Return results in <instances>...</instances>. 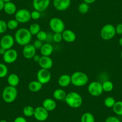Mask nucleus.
Here are the masks:
<instances>
[{
    "label": "nucleus",
    "instance_id": "f257e3e1",
    "mask_svg": "<svg viewBox=\"0 0 122 122\" xmlns=\"http://www.w3.org/2000/svg\"><path fill=\"white\" fill-rule=\"evenodd\" d=\"M15 42L17 44L25 46L30 44L32 38V35L29 32V29L26 28H21L17 30L15 35Z\"/></svg>",
    "mask_w": 122,
    "mask_h": 122
},
{
    "label": "nucleus",
    "instance_id": "f03ea898",
    "mask_svg": "<svg viewBox=\"0 0 122 122\" xmlns=\"http://www.w3.org/2000/svg\"><path fill=\"white\" fill-rule=\"evenodd\" d=\"M65 102L72 108H78L83 104V98L80 93L76 92H71L67 93Z\"/></svg>",
    "mask_w": 122,
    "mask_h": 122
},
{
    "label": "nucleus",
    "instance_id": "7ed1b4c3",
    "mask_svg": "<svg viewBox=\"0 0 122 122\" xmlns=\"http://www.w3.org/2000/svg\"><path fill=\"white\" fill-rule=\"evenodd\" d=\"M18 91L16 87L7 86L5 87L2 92V98L5 102L10 104L13 102L17 99Z\"/></svg>",
    "mask_w": 122,
    "mask_h": 122
},
{
    "label": "nucleus",
    "instance_id": "20e7f679",
    "mask_svg": "<svg viewBox=\"0 0 122 122\" xmlns=\"http://www.w3.org/2000/svg\"><path fill=\"white\" fill-rule=\"evenodd\" d=\"M71 84L76 87H83L89 82V77L81 71H76L71 76Z\"/></svg>",
    "mask_w": 122,
    "mask_h": 122
},
{
    "label": "nucleus",
    "instance_id": "39448f33",
    "mask_svg": "<svg viewBox=\"0 0 122 122\" xmlns=\"http://www.w3.org/2000/svg\"><path fill=\"white\" fill-rule=\"evenodd\" d=\"M116 34V27L111 24L105 25L101 29V37L104 40L108 41L112 39Z\"/></svg>",
    "mask_w": 122,
    "mask_h": 122
},
{
    "label": "nucleus",
    "instance_id": "423d86ee",
    "mask_svg": "<svg viewBox=\"0 0 122 122\" xmlns=\"http://www.w3.org/2000/svg\"><path fill=\"white\" fill-rule=\"evenodd\" d=\"M49 27L54 33H62L65 29V25L64 21L56 17H53L50 20Z\"/></svg>",
    "mask_w": 122,
    "mask_h": 122
},
{
    "label": "nucleus",
    "instance_id": "0eeeda50",
    "mask_svg": "<svg viewBox=\"0 0 122 122\" xmlns=\"http://www.w3.org/2000/svg\"><path fill=\"white\" fill-rule=\"evenodd\" d=\"M87 91L89 94L92 97H99L102 94L103 92H104L102 83L99 81H97L91 82L88 85Z\"/></svg>",
    "mask_w": 122,
    "mask_h": 122
},
{
    "label": "nucleus",
    "instance_id": "6e6552de",
    "mask_svg": "<svg viewBox=\"0 0 122 122\" xmlns=\"http://www.w3.org/2000/svg\"><path fill=\"white\" fill-rule=\"evenodd\" d=\"M15 19L19 23H28L30 19V12L26 9H21L17 10L15 15Z\"/></svg>",
    "mask_w": 122,
    "mask_h": 122
},
{
    "label": "nucleus",
    "instance_id": "1a4fd4ad",
    "mask_svg": "<svg viewBox=\"0 0 122 122\" xmlns=\"http://www.w3.org/2000/svg\"><path fill=\"white\" fill-rule=\"evenodd\" d=\"M37 80L42 84H46L50 81L51 78V74L49 70L42 69L38 70L37 74Z\"/></svg>",
    "mask_w": 122,
    "mask_h": 122
},
{
    "label": "nucleus",
    "instance_id": "9d476101",
    "mask_svg": "<svg viewBox=\"0 0 122 122\" xmlns=\"http://www.w3.org/2000/svg\"><path fill=\"white\" fill-rule=\"evenodd\" d=\"M18 58V53L17 50L14 49L7 50L4 55L3 56L4 62L8 64H11L15 62Z\"/></svg>",
    "mask_w": 122,
    "mask_h": 122
},
{
    "label": "nucleus",
    "instance_id": "9b49d317",
    "mask_svg": "<svg viewBox=\"0 0 122 122\" xmlns=\"http://www.w3.org/2000/svg\"><path fill=\"white\" fill-rule=\"evenodd\" d=\"M49 111H47L43 106L37 107L34 110V117L39 122H44L49 117Z\"/></svg>",
    "mask_w": 122,
    "mask_h": 122
},
{
    "label": "nucleus",
    "instance_id": "f8f14e48",
    "mask_svg": "<svg viewBox=\"0 0 122 122\" xmlns=\"http://www.w3.org/2000/svg\"><path fill=\"white\" fill-rule=\"evenodd\" d=\"M15 43V38L11 35H4L0 40L1 46L5 50L12 49Z\"/></svg>",
    "mask_w": 122,
    "mask_h": 122
},
{
    "label": "nucleus",
    "instance_id": "ddd939ff",
    "mask_svg": "<svg viewBox=\"0 0 122 122\" xmlns=\"http://www.w3.org/2000/svg\"><path fill=\"white\" fill-rule=\"evenodd\" d=\"M50 0H33L32 6L35 10L43 12L46 11L49 7Z\"/></svg>",
    "mask_w": 122,
    "mask_h": 122
},
{
    "label": "nucleus",
    "instance_id": "4468645a",
    "mask_svg": "<svg viewBox=\"0 0 122 122\" xmlns=\"http://www.w3.org/2000/svg\"><path fill=\"white\" fill-rule=\"evenodd\" d=\"M71 0H53V5L56 10L63 11L69 9L71 5Z\"/></svg>",
    "mask_w": 122,
    "mask_h": 122
},
{
    "label": "nucleus",
    "instance_id": "2eb2a0df",
    "mask_svg": "<svg viewBox=\"0 0 122 122\" xmlns=\"http://www.w3.org/2000/svg\"><path fill=\"white\" fill-rule=\"evenodd\" d=\"M37 49L35 48L33 44H28L23 46L22 50V55L26 59H32L34 56L36 55Z\"/></svg>",
    "mask_w": 122,
    "mask_h": 122
},
{
    "label": "nucleus",
    "instance_id": "dca6fc26",
    "mask_svg": "<svg viewBox=\"0 0 122 122\" xmlns=\"http://www.w3.org/2000/svg\"><path fill=\"white\" fill-rule=\"evenodd\" d=\"M38 63L41 68L46 70H49L53 65V61L50 56H41L40 59Z\"/></svg>",
    "mask_w": 122,
    "mask_h": 122
},
{
    "label": "nucleus",
    "instance_id": "f3484780",
    "mask_svg": "<svg viewBox=\"0 0 122 122\" xmlns=\"http://www.w3.org/2000/svg\"><path fill=\"white\" fill-rule=\"evenodd\" d=\"M63 40L68 43H73L76 41L77 36L74 31L70 29H65L62 33Z\"/></svg>",
    "mask_w": 122,
    "mask_h": 122
},
{
    "label": "nucleus",
    "instance_id": "a211bd4d",
    "mask_svg": "<svg viewBox=\"0 0 122 122\" xmlns=\"http://www.w3.org/2000/svg\"><path fill=\"white\" fill-rule=\"evenodd\" d=\"M42 106L49 112L53 111L56 109V102L55 99H53L51 98H46L44 99L42 103Z\"/></svg>",
    "mask_w": 122,
    "mask_h": 122
},
{
    "label": "nucleus",
    "instance_id": "6ab92c4d",
    "mask_svg": "<svg viewBox=\"0 0 122 122\" xmlns=\"http://www.w3.org/2000/svg\"><path fill=\"white\" fill-rule=\"evenodd\" d=\"M57 83L61 87H66L71 84V76L67 74L61 75L58 78Z\"/></svg>",
    "mask_w": 122,
    "mask_h": 122
},
{
    "label": "nucleus",
    "instance_id": "aec40b11",
    "mask_svg": "<svg viewBox=\"0 0 122 122\" xmlns=\"http://www.w3.org/2000/svg\"><path fill=\"white\" fill-rule=\"evenodd\" d=\"M3 10L5 11L6 14L9 15H13L17 11V7L16 4L13 2H9V3H4V9Z\"/></svg>",
    "mask_w": 122,
    "mask_h": 122
},
{
    "label": "nucleus",
    "instance_id": "412c9836",
    "mask_svg": "<svg viewBox=\"0 0 122 122\" xmlns=\"http://www.w3.org/2000/svg\"><path fill=\"white\" fill-rule=\"evenodd\" d=\"M40 50L42 56H50L53 52L54 49L53 46L50 43H45L43 44Z\"/></svg>",
    "mask_w": 122,
    "mask_h": 122
},
{
    "label": "nucleus",
    "instance_id": "4be33fe9",
    "mask_svg": "<svg viewBox=\"0 0 122 122\" xmlns=\"http://www.w3.org/2000/svg\"><path fill=\"white\" fill-rule=\"evenodd\" d=\"M43 88V84L38 80H34L30 81L28 84V89L29 91L34 93H36L40 91Z\"/></svg>",
    "mask_w": 122,
    "mask_h": 122
},
{
    "label": "nucleus",
    "instance_id": "5701e85b",
    "mask_svg": "<svg viewBox=\"0 0 122 122\" xmlns=\"http://www.w3.org/2000/svg\"><path fill=\"white\" fill-rule=\"evenodd\" d=\"M67 93L62 89H56L53 93V97L55 101L65 100Z\"/></svg>",
    "mask_w": 122,
    "mask_h": 122
},
{
    "label": "nucleus",
    "instance_id": "b1692460",
    "mask_svg": "<svg viewBox=\"0 0 122 122\" xmlns=\"http://www.w3.org/2000/svg\"><path fill=\"white\" fill-rule=\"evenodd\" d=\"M7 83L9 86L13 87H17L19 84L20 78L18 75L16 74L12 73L9 75L7 77Z\"/></svg>",
    "mask_w": 122,
    "mask_h": 122
},
{
    "label": "nucleus",
    "instance_id": "393cba45",
    "mask_svg": "<svg viewBox=\"0 0 122 122\" xmlns=\"http://www.w3.org/2000/svg\"><path fill=\"white\" fill-rule=\"evenodd\" d=\"M81 122H95V118L90 112H84L81 117Z\"/></svg>",
    "mask_w": 122,
    "mask_h": 122
},
{
    "label": "nucleus",
    "instance_id": "a878e982",
    "mask_svg": "<svg viewBox=\"0 0 122 122\" xmlns=\"http://www.w3.org/2000/svg\"><path fill=\"white\" fill-rule=\"evenodd\" d=\"M28 29H29L30 34L32 35V36H37V34L41 30V27L40 25L38 23H32V24H30Z\"/></svg>",
    "mask_w": 122,
    "mask_h": 122
},
{
    "label": "nucleus",
    "instance_id": "bb28decb",
    "mask_svg": "<svg viewBox=\"0 0 122 122\" xmlns=\"http://www.w3.org/2000/svg\"><path fill=\"white\" fill-rule=\"evenodd\" d=\"M35 108L30 105H27L23 109V114L27 117H30L34 116Z\"/></svg>",
    "mask_w": 122,
    "mask_h": 122
},
{
    "label": "nucleus",
    "instance_id": "cd10ccee",
    "mask_svg": "<svg viewBox=\"0 0 122 122\" xmlns=\"http://www.w3.org/2000/svg\"><path fill=\"white\" fill-rule=\"evenodd\" d=\"M114 112L118 116H122V101H116L114 105L112 108Z\"/></svg>",
    "mask_w": 122,
    "mask_h": 122
},
{
    "label": "nucleus",
    "instance_id": "c85d7f7f",
    "mask_svg": "<svg viewBox=\"0 0 122 122\" xmlns=\"http://www.w3.org/2000/svg\"><path fill=\"white\" fill-rule=\"evenodd\" d=\"M102 86L103 90L105 92H110L114 89V84L110 80H106L104 81L102 83Z\"/></svg>",
    "mask_w": 122,
    "mask_h": 122
},
{
    "label": "nucleus",
    "instance_id": "c756f323",
    "mask_svg": "<svg viewBox=\"0 0 122 122\" xmlns=\"http://www.w3.org/2000/svg\"><path fill=\"white\" fill-rule=\"evenodd\" d=\"M90 7H89V4H87V3L83 2V3H80L78 6V11L80 13L82 14V15H84L86 14L89 11Z\"/></svg>",
    "mask_w": 122,
    "mask_h": 122
},
{
    "label": "nucleus",
    "instance_id": "7c9ffc66",
    "mask_svg": "<svg viewBox=\"0 0 122 122\" xmlns=\"http://www.w3.org/2000/svg\"><path fill=\"white\" fill-rule=\"evenodd\" d=\"M116 99L111 97H108L104 99V104L106 107L112 108L116 103Z\"/></svg>",
    "mask_w": 122,
    "mask_h": 122
},
{
    "label": "nucleus",
    "instance_id": "2f4dec72",
    "mask_svg": "<svg viewBox=\"0 0 122 122\" xmlns=\"http://www.w3.org/2000/svg\"><path fill=\"white\" fill-rule=\"evenodd\" d=\"M9 69L6 65L3 63H0V78H3L8 75Z\"/></svg>",
    "mask_w": 122,
    "mask_h": 122
},
{
    "label": "nucleus",
    "instance_id": "473e14b6",
    "mask_svg": "<svg viewBox=\"0 0 122 122\" xmlns=\"http://www.w3.org/2000/svg\"><path fill=\"white\" fill-rule=\"evenodd\" d=\"M19 23L15 19L10 20L7 22V28L10 30H15V29H17L19 26Z\"/></svg>",
    "mask_w": 122,
    "mask_h": 122
},
{
    "label": "nucleus",
    "instance_id": "72a5a7b5",
    "mask_svg": "<svg viewBox=\"0 0 122 122\" xmlns=\"http://www.w3.org/2000/svg\"><path fill=\"white\" fill-rule=\"evenodd\" d=\"M37 39L38 40L41 41L42 42L44 41L47 40L48 38V35L47 32L44 30H41L37 34Z\"/></svg>",
    "mask_w": 122,
    "mask_h": 122
},
{
    "label": "nucleus",
    "instance_id": "f704fd0d",
    "mask_svg": "<svg viewBox=\"0 0 122 122\" xmlns=\"http://www.w3.org/2000/svg\"><path fill=\"white\" fill-rule=\"evenodd\" d=\"M52 40L55 43H59L63 40L62 33H54L52 36Z\"/></svg>",
    "mask_w": 122,
    "mask_h": 122
},
{
    "label": "nucleus",
    "instance_id": "c9c22d12",
    "mask_svg": "<svg viewBox=\"0 0 122 122\" xmlns=\"http://www.w3.org/2000/svg\"><path fill=\"white\" fill-rule=\"evenodd\" d=\"M7 29V22L3 20H0V34L5 33Z\"/></svg>",
    "mask_w": 122,
    "mask_h": 122
},
{
    "label": "nucleus",
    "instance_id": "e433bc0d",
    "mask_svg": "<svg viewBox=\"0 0 122 122\" xmlns=\"http://www.w3.org/2000/svg\"><path fill=\"white\" fill-rule=\"evenodd\" d=\"M30 17L32 19L35 20H38L41 17V12L34 10L32 12H30Z\"/></svg>",
    "mask_w": 122,
    "mask_h": 122
},
{
    "label": "nucleus",
    "instance_id": "4c0bfd02",
    "mask_svg": "<svg viewBox=\"0 0 122 122\" xmlns=\"http://www.w3.org/2000/svg\"><path fill=\"white\" fill-rule=\"evenodd\" d=\"M105 122H121L118 118L115 116H110L105 120Z\"/></svg>",
    "mask_w": 122,
    "mask_h": 122
},
{
    "label": "nucleus",
    "instance_id": "58836bf2",
    "mask_svg": "<svg viewBox=\"0 0 122 122\" xmlns=\"http://www.w3.org/2000/svg\"><path fill=\"white\" fill-rule=\"evenodd\" d=\"M33 46L35 47L36 49H40L41 47L43 46V42L40 40H36L34 41L33 43Z\"/></svg>",
    "mask_w": 122,
    "mask_h": 122
},
{
    "label": "nucleus",
    "instance_id": "ea45409f",
    "mask_svg": "<svg viewBox=\"0 0 122 122\" xmlns=\"http://www.w3.org/2000/svg\"><path fill=\"white\" fill-rule=\"evenodd\" d=\"M116 34L118 35H122V23L117 25L116 27Z\"/></svg>",
    "mask_w": 122,
    "mask_h": 122
},
{
    "label": "nucleus",
    "instance_id": "a19ab883",
    "mask_svg": "<svg viewBox=\"0 0 122 122\" xmlns=\"http://www.w3.org/2000/svg\"><path fill=\"white\" fill-rule=\"evenodd\" d=\"M13 122H28V121L25 117H22V116H19L15 118Z\"/></svg>",
    "mask_w": 122,
    "mask_h": 122
},
{
    "label": "nucleus",
    "instance_id": "79ce46f5",
    "mask_svg": "<svg viewBox=\"0 0 122 122\" xmlns=\"http://www.w3.org/2000/svg\"><path fill=\"white\" fill-rule=\"evenodd\" d=\"M40 58H41V56H40V55H37V54H36V55L33 57L32 59H33V61H34V62H38L40 59Z\"/></svg>",
    "mask_w": 122,
    "mask_h": 122
},
{
    "label": "nucleus",
    "instance_id": "37998d69",
    "mask_svg": "<svg viewBox=\"0 0 122 122\" xmlns=\"http://www.w3.org/2000/svg\"><path fill=\"white\" fill-rule=\"evenodd\" d=\"M83 2L87 3V4H93V3H94L95 2L97 1V0H83Z\"/></svg>",
    "mask_w": 122,
    "mask_h": 122
},
{
    "label": "nucleus",
    "instance_id": "c03bdc74",
    "mask_svg": "<svg viewBox=\"0 0 122 122\" xmlns=\"http://www.w3.org/2000/svg\"><path fill=\"white\" fill-rule=\"evenodd\" d=\"M4 3L2 1V0H0V11L3 10L4 9Z\"/></svg>",
    "mask_w": 122,
    "mask_h": 122
},
{
    "label": "nucleus",
    "instance_id": "a18cd8bd",
    "mask_svg": "<svg viewBox=\"0 0 122 122\" xmlns=\"http://www.w3.org/2000/svg\"><path fill=\"white\" fill-rule=\"evenodd\" d=\"M6 50H5V49H4V48L3 47L0 48V55L3 56V55H4V53H5V51H6Z\"/></svg>",
    "mask_w": 122,
    "mask_h": 122
},
{
    "label": "nucleus",
    "instance_id": "49530a36",
    "mask_svg": "<svg viewBox=\"0 0 122 122\" xmlns=\"http://www.w3.org/2000/svg\"><path fill=\"white\" fill-rule=\"evenodd\" d=\"M118 43H119L120 45L122 47V37H121L119 39V40H118Z\"/></svg>",
    "mask_w": 122,
    "mask_h": 122
},
{
    "label": "nucleus",
    "instance_id": "de8ad7c7",
    "mask_svg": "<svg viewBox=\"0 0 122 122\" xmlns=\"http://www.w3.org/2000/svg\"><path fill=\"white\" fill-rule=\"evenodd\" d=\"M4 3H9V2H11V0H2Z\"/></svg>",
    "mask_w": 122,
    "mask_h": 122
},
{
    "label": "nucleus",
    "instance_id": "09e8293b",
    "mask_svg": "<svg viewBox=\"0 0 122 122\" xmlns=\"http://www.w3.org/2000/svg\"><path fill=\"white\" fill-rule=\"evenodd\" d=\"M0 122H8L7 120H0Z\"/></svg>",
    "mask_w": 122,
    "mask_h": 122
},
{
    "label": "nucleus",
    "instance_id": "8fccbe9b",
    "mask_svg": "<svg viewBox=\"0 0 122 122\" xmlns=\"http://www.w3.org/2000/svg\"><path fill=\"white\" fill-rule=\"evenodd\" d=\"M121 57H122V51H121Z\"/></svg>",
    "mask_w": 122,
    "mask_h": 122
},
{
    "label": "nucleus",
    "instance_id": "3c124183",
    "mask_svg": "<svg viewBox=\"0 0 122 122\" xmlns=\"http://www.w3.org/2000/svg\"><path fill=\"white\" fill-rule=\"evenodd\" d=\"M1 47V43H0V48Z\"/></svg>",
    "mask_w": 122,
    "mask_h": 122
},
{
    "label": "nucleus",
    "instance_id": "603ef678",
    "mask_svg": "<svg viewBox=\"0 0 122 122\" xmlns=\"http://www.w3.org/2000/svg\"><path fill=\"white\" fill-rule=\"evenodd\" d=\"M0 85H1V80H0Z\"/></svg>",
    "mask_w": 122,
    "mask_h": 122
}]
</instances>
